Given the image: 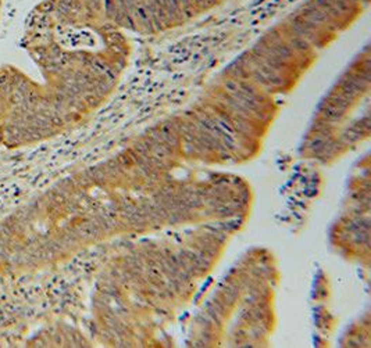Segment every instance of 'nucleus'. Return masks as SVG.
Here are the masks:
<instances>
[{
    "label": "nucleus",
    "mask_w": 371,
    "mask_h": 348,
    "mask_svg": "<svg viewBox=\"0 0 371 348\" xmlns=\"http://www.w3.org/2000/svg\"><path fill=\"white\" fill-rule=\"evenodd\" d=\"M8 82H10V74L6 72V71H1V72H0V89H1L3 86H6Z\"/></svg>",
    "instance_id": "f257e3e1"
}]
</instances>
